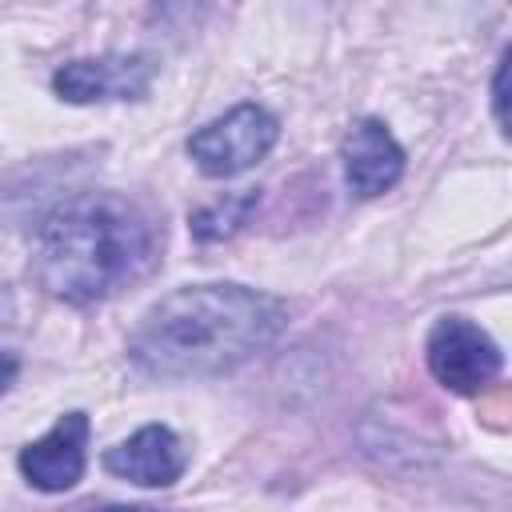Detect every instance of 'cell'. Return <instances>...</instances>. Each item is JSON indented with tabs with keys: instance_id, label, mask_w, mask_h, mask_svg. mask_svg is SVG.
Returning <instances> with one entry per match:
<instances>
[{
	"instance_id": "cell-1",
	"label": "cell",
	"mask_w": 512,
	"mask_h": 512,
	"mask_svg": "<svg viewBox=\"0 0 512 512\" xmlns=\"http://www.w3.org/2000/svg\"><path fill=\"white\" fill-rule=\"evenodd\" d=\"M288 308L248 284H184L152 300L128 332V360L152 380H208L260 356Z\"/></svg>"
},
{
	"instance_id": "cell-2",
	"label": "cell",
	"mask_w": 512,
	"mask_h": 512,
	"mask_svg": "<svg viewBox=\"0 0 512 512\" xmlns=\"http://www.w3.org/2000/svg\"><path fill=\"white\" fill-rule=\"evenodd\" d=\"M156 216L116 192H88L60 204L36 232L32 276L64 304L88 308L144 280L160 260Z\"/></svg>"
},
{
	"instance_id": "cell-3",
	"label": "cell",
	"mask_w": 512,
	"mask_h": 512,
	"mask_svg": "<svg viewBox=\"0 0 512 512\" xmlns=\"http://www.w3.org/2000/svg\"><path fill=\"white\" fill-rule=\"evenodd\" d=\"M276 140H280V120L264 104L244 100V104H232L224 116L200 124L188 136V156L204 176L232 180L256 168L276 148Z\"/></svg>"
},
{
	"instance_id": "cell-4",
	"label": "cell",
	"mask_w": 512,
	"mask_h": 512,
	"mask_svg": "<svg viewBox=\"0 0 512 512\" xmlns=\"http://www.w3.org/2000/svg\"><path fill=\"white\" fill-rule=\"evenodd\" d=\"M424 360L432 380L456 396L484 392L504 368L500 344L468 316H440L424 340Z\"/></svg>"
},
{
	"instance_id": "cell-5",
	"label": "cell",
	"mask_w": 512,
	"mask_h": 512,
	"mask_svg": "<svg viewBox=\"0 0 512 512\" xmlns=\"http://www.w3.org/2000/svg\"><path fill=\"white\" fill-rule=\"evenodd\" d=\"M160 64L148 52H112L68 60L52 72V92L68 104H112V100H144L152 92Z\"/></svg>"
},
{
	"instance_id": "cell-6",
	"label": "cell",
	"mask_w": 512,
	"mask_h": 512,
	"mask_svg": "<svg viewBox=\"0 0 512 512\" xmlns=\"http://www.w3.org/2000/svg\"><path fill=\"white\" fill-rule=\"evenodd\" d=\"M88 412H64L44 436L20 448L16 468L36 492H68L84 480L88 468Z\"/></svg>"
},
{
	"instance_id": "cell-7",
	"label": "cell",
	"mask_w": 512,
	"mask_h": 512,
	"mask_svg": "<svg viewBox=\"0 0 512 512\" xmlns=\"http://www.w3.org/2000/svg\"><path fill=\"white\" fill-rule=\"evenodd\" d=\"M404 148L392 136V128L376 116H360L340 144V164H344V184L352 196L372 200L384 196L388 188H396V180L404 176Z\"/></svg>"
},
{
	"instance_id": "cell-8",
	"label": "cell",
	"mask_w": 512,
	"mask_h": 512,
	"mask_svg": "<svg viewBox=\"0 0 512 512\" xmlns=\"http://www.w3.org/2000/svg\"><path fill=\"white\" fill-rule=\"evenodd\" d=\"M104 468L136 488H172L188 472V448L176 428L144 424L104 452Z\"/></svg>"
},
{
	"instance_id": "cell-9",
	"label": "cell",
	"mask_w": 512,
	"mask_h": 512,
	"mask_svg": "<svg viewBox=\"0 0 512 512\" xmlns=\"http://www.w3.org/2000/svg\"><path fill=\"white\" fill-rule=\"evenodd\" d=\"M252 208H256V192H236V196L212 200V204H204L200 212H192V236H196L200 244L228 240V236L248 220Z\"/></svg>"
},
{
	"instance_id": "cell-10",
	"label": "cell",
	"mask_w": 512,
	"mask_h": 512,
	"mask_svg": "<svg viewBox=\"0 0 512 512\" xmlns=\"http://www.w3.org/2000/svg\"><path fill=\"white\" fill-rule=\"evenodd\" d=\"M504 80H508V52H500L496 76H492V116H496L500 132H508V92H504Z\"/></svg>"
},
{
	"instance_id": "cell-11",
	"label": "cell",
	"mask_w": 512,
	"mask_h": 512,
	"mask_svg": "<svg viewBox=\"0 0 512 512\" xmlns=\"http://www.w3.org/2000/svg\"><path fill=\"white\" fill-rule=\"evenodd\" d=\"M16 372H20V360H16L12 352H0V396H4L8 388H12Z\"/></svg>"
}]
</instances>
